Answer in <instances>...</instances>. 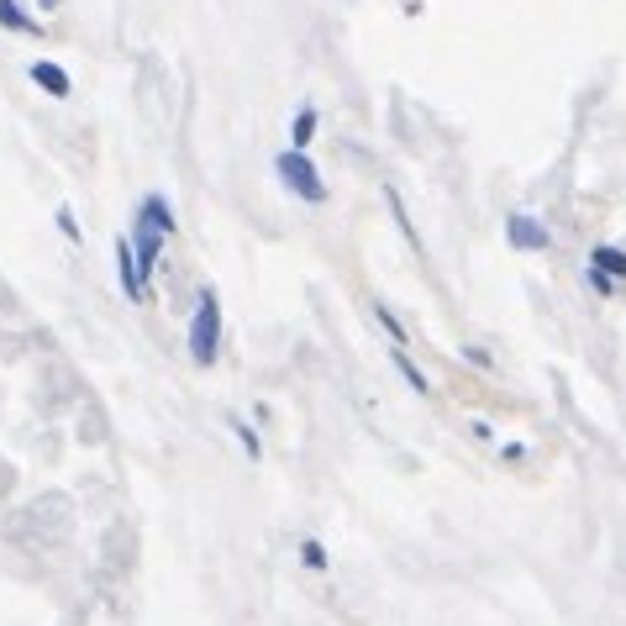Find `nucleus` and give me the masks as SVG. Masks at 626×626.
Returning <instances> with one entry per match:
<instances>
[{
  "mask_svg": "<svg viewBox=\"0 0 626 626\" xmlns=\"http://www.w3.org/2000/svg\"><path fill=\"white\" fill-rule=\"evenodd\" d=\"M185 342H190L195 369H211V363L221 359V295L211 285L195 289V311H190V332H185Z\"/></svg>",
  "mask_w": 626,
  "mask_h": 626,
  "instance_id": "1",
  "label": "nucleus"
},
{
  "mask_svg": "<svg viewBox=\"0 0 626 626\" xmlns=\"http://www.w3.org/2000/svg\"><path fill=\"white\" fill-rule=\"evenodd\" d=\"M274 174H279V185H285L295 200H306V206H327V200H332V185H327L321 169L306 158V147H285V153L274 158Z\"/></svg>",
  "mask_w": 626,
  "mask_h": 626,
  "instance_id": "2",
  "label": "nucleus"
},
{
  "mask_svg": "<svg viewBox=\"0 0 626 626\" xmlns=\"http://www.w3.org/2000/svg\"><path fill=\"white\" fill-rule=\"evenodd\" d=\"M506 242L516 248V253H553V232H548V221L531 217V211L506 217Z\"/></svg>",
  "mask_w": 626,
  "mask_h": 626,
  "instance_id": "3",
  "label": "nucleus"
},
{
  "mask_svg": "<svg viewBox=\"0 0 626 626\" xmlns=\"http://www.w3.org/2000/svg\"><path fill=\"white\" fill-rule=\"evenodd\" d=\"M117 285L127 289V300H138V306L153 300V289L143 285V268H138V253H132V238H117Z\"/></svg>",
  "mask_w": 626,
  "mask_h": 626,
  "instance_id": "4",
  "label": "nucleus"
},
{
  "mask_svg": "<svg viewBox=\"0 0 626 626\" xmlns=\"http://www.w3.org/2000/svg\"><path fill=\"white\" fill-rule=\"evenodd\" d=\"M26 79H32L37 90H48L53 100H69L74 96L69 69H64V64H53V58H32V64H26Z\"/></svg>",
  "mask_w": 626,
  "mask_h": 626,
  "instance_id": "5",
  "label": "nucleus"
},
{
  "mask_svg": "<svg viewBox=\"0 0 626 626\" xmlns=\"http://www.w3.org/2000/svg\"><path fill=\"white\" fill-rule=\"evenodd\" d=\"M385 206H389V221H395V232H400V238H406L410 248L421 253V232H416V221H410L406 200H400V190H395V185H385Z\"/></svg>",
  "mask_w": 626,
  "mask_h": 626,
  "instance_id": "6",
  "label": "nucleus"
},
{
  "mask_svg": "<svg viewBox=\"0 0 626 626\" xmlns=\"http://www.w3.org/2000/svg\"><path fill=\"white\" fill-rule=\"evenodd\" d=\"M590 264H601L611 279H622L626 285V248L622 242H595V248H590Z\"/></svg>",
  "mask_w": 626,
  "mask_h": 626,
  "instance_id": "7",
  "label": "nucleus"
},
{
  "mask_svg": "<svg viewBox=\"0 0 626 626\" xmlns=\"http://www.w3.org/2000/svg\"><path fill=\"white\" fill-rule=\"evenodd\" d=\"M316 127H321V111H316V106H300V111L289 117V147H311Z\"/></svg>",
  "mask_w": 626,
  "mask_h": 626,
  "instance_id": "8",
  "label": "nucleus"
},
{
  "mask_svg": "<svg viewBox=\"0 0 626 626\" xmlns=\"http://www.w3.org/2000/svg\"><path fill=\"white\" fill-rule=\"evenodd\" d=\"M0 26H6V32H22V37H37V32H43V22L22 11V0H0Z\"/></svg>",
  "mask_w": 626,
  "mask_h": 626,
  "instance_id": "9",
  "label": "nucleus"
},
{
  "mask_svg": "<svg viewBox=\"0 0 626 626\" xmlns=\"http://www.w3.org/2000/svg\"><path fill=\"white\" fill-rule=\"evenodd\" d=\"M389 363L400 369V380H406V385L416 389V395H432V380H427V374H421V369L410 363V353H406V348H389Z\"/></svg>",
  "mask_w": 626,
  "mask_h": 626,
  "instance_id": "10",
  "label": "nucleus"
},
{
  "mask_svg": "<svg viewBox=\"0 0 626 626\" xmlns=\"http://www.w3.org/2000/svg\"><path fill=\"white\" fill-rule=\"evenodd\" d=\"M227 427H232V437H238V448H242V453H248V458H253V463L264 458V437H259V427H253L248 416H232Z\"/></svg>",
  "mask_w": 626,
  "mask_h": 626,
  "instance_id": "11",
  "label": "nucleus"
},
{
  "mask_svg": "<svg viewBox=\"0 0 626 626\" xmlns=\"http://www.w3.org/2000/svg\"><path fill=\"white\" fill-rule=\"evenodd\" d=\"M579 279H584V289H590V295H601V300H611V295L622 289V279H611L601 264H584V274H579Z\"/></svg>",
  "mask_w": 626,
  "mask_h": 626,
  "instance_id": "12",
  "label": "nucleus"
},
{
  "mask_svg": "<svg viewBox=\"0 0 626 626\" xmlns=\"http://www.w3.org/2000/svg\"><path fill=\"white\" fill-rule=\"evenodd\" d=\"M300 563H306L311 574H327V569H332V558H327V542H321V537H300Z\"/></svg>",
  "mask_w": 626,
  "mask_h": 626,
  "instance_id": "13",
  "label": "nucleus"
},
{
  "mask_svg": "<svg viewBox=\"0 0 626 626\" xmlns=\"http://www.w3.org/2000/svg\"><path fill=\"white\" fill-rule=\"evenodd\" d=\"M369 311H374V321H380V327H385V332H389V342H395V348H406V327H400V316L389 311L385 300H374Z\"/></svg>",
  "mask_w": 626,
  "mask_h": 626,
  "instance_id": "14",
  "label": "nucleus"
},
{
  "mask_svg": "<svg viewBox=\"0 0 626 626\" xmlns=\"http://www.w3.org/2000/svg\"><path fill=\"white\" fill-rule=\"evenodd\" d=\"M458 353H463V359L474 363V369H495V353H490V348H480V342H463Z\"/></svg>",
  "mask_w": 626,
  "mask_h": 626,
  "instance_id": "15",
  "label": "nucleus"
},
{
  "mask_svg": "<svg viewBox=\"0 0 626 626\" xmlns=\"http://www.w3.org/2000/svg\"><path fill=\"white\" fill-rule=\"evenodd\" d=\"M53 221H58V232H64L69 242H79V221H74L69 206H58V217H53Z\"/></svg>",
  "mask_w": 626,
  "mask_h": 626,
  "instance_id": "16",
  "label": "nucleus"
},
{
  "mask_svg": "<svg viewBox=\"0 0 626 626\" xmlns=\"http://www.w3.org/2000/svg\"><path fill=\"white\" fill-rule=\"evenodd\" d=\"M527 453H531L527 442H506V448H501V458H506V463H521Z\"/></svg>",
  "mask_w": 626,
  "mask_h": 626,
  "instance_id": "17",
  "label": "nucleus"
},
{
  "mask_svg": "<svg viewBox=\"0 0 626 626\" xmlns=\"http://www.w3.org/2000/svg\"><path fill=\"white\" fill-rule=\"evenodd\" d=\"M469 437H474V442H490V437H495V427H490V421H469Z\"/></svg>",
  "mask_w": 626,
  "mask_h": 626,
  "instance_id": "18",
  "label": "nucleus"
},
{
  "mask_svg": "<svg viewBox=\"0 0 626 626\" xmlns=\"http://www.w3.org/2000/svg\"><path fill=\"white\" fill-rule=\"evenodd\" d=\"M58 6H64V0H37V11H58Z\"/></svg>",
  "mask_w": 626,
  "mask_h": 626,
  "instance_id": "19",
  "label": "nucleus"
}]
</instances>
